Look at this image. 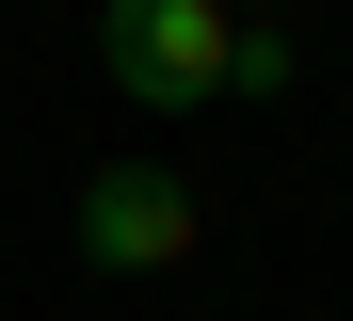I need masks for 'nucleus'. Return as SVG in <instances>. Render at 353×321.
<instances>
[{
    "label": "nucleus",
    "instance_id": "obj_1",
    "mask_svg": "<svg viewBox=\"0 0 353 321\" xmlns=\"http://www.w3.org/2000/svg\"><path fill=\"white\" fill-rule=\"evenodd\" d=\"M97 64L145 113H193V97H273L289 81V32L241 17V0H112V17H97Z\"/></svg>",
    "mask_w": 353,
    "mask_h": 321
},
{
    "label": "nucleus",
    "instance_id": "obj_2",
    "mask_svg": "<svg viewBox=\"0 0 353 321\" xmlns=\"http://www.w3.org/2000/svg\"><path fill=\"white\" fill-rule=\"evenodd\" d=\"M81 257L97 273H176V257H193V193H176L161 161H112L81 193Z\"/></svg>",
    "mask_w": 353,
    "mask_h": 321
},
{
    "label": "nucleus",
    "instance_id": "obj_3",
    "mask_svg": "<svg viewBox=\"0 0 353 321\" xmlns=\"http://www.w3.org/2000/svg\"><path fill=\"white\" fill-rule=\"evenodd\" d=\"M241 17H273V0H241Z\"/></svg>",
    "mask_w": 353,
    "mask_h": 321
}]
</instances>
